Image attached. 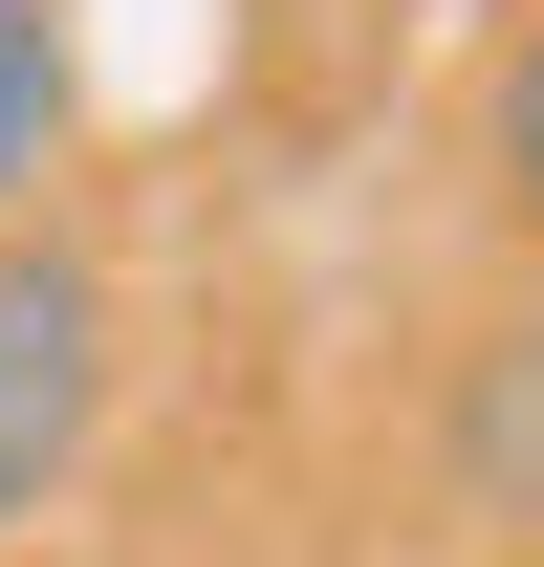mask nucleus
Wrapping results in <instances>:
<instances>
[{
    "label": "nucleus",
    "mask_w": 544,
    "mask_h": 567,
    "mask_svg": "<svg viewBox=\"0 0 544 567\" xmlns=\"http://www.w3.org/2000/svg\"><path fill=\"white\" fill-rule=\"evenodd\" d=\"M87 436H109V262L0 218V546L87 481Z\"/></svg>",
    "instance_id": "f257e3e1"
},
{
    "label": "nucleus",
    "mask_w": 544,
    "mask_h": 567,
    "mask_svg": "<svg viewBox=\"0 0 544 567\" xmlns=\"http://www.w3.org/2000/svg\"><path fill=\"white\" fill-rule=\"evenodd\" d=\"M44 153H66V0H0V218L44 197Z\"/></svg>",
    "instance_id": "f03ea898"
},
{
    "label": "nucleus",
    "mask_w": 544,
    "mask_h": 567,
    "mask_svg": "<svg viewBox=\"0 0 544 567\" xmlns=\"http://www.w3.org/2000/svg\"><path fill=\"white\" fill-rule=\"evenodd\" d=\"M479 175H501V218L544 240V22L501 44V66H479Z\"/></svg>",
    "instance_id": "7ed1b4c3"
},
{
    "label": "nucleus",
    "mask_w": 544,
    "mask_h": 567,
    "mask_svg": "<svg viewBox=\"0 0 544 567\" xmlns=\"http://www.w3.org/2000/svg\"><path fill=\"white\" fill-rule=\"evenodd\" d=\"M479 481L544 502V328H501V350H479Z\"/></svg>",
    "instance_id": "20e7f679"
}]
</instances>
